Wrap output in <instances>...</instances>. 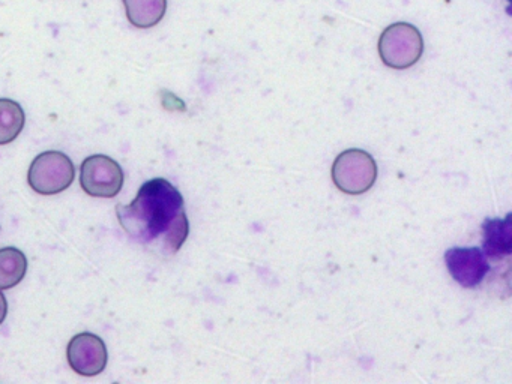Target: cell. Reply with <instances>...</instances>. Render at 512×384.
Masks as SVG:
<instances>
[{"instance_id": "1", "label": "cell", "mask_w": 512, "mask_h": 384, "mask_svg": "<svg viewBox=\"0 0 512 384\" xmlns=\"http://www.w3.org/2000/svg\"><path fill=\"white\" fill-rule=\"evenodd\" d=\"M116 216L128 236L161 257H172L190 234L181 192L163 177L148 180L128 206L119 204Z\"/></svg>"}, {"instance_id": "2", "label": "cell", "mask_w": 512, "mask_h": 384, "mask_svg": "<svg viewBox=\"0 0 512 384\" xmlns=\"http://www.w3.org/2000/svg\"><path fill=\"white\" fill-rule=\"evenodd\" d=\"M379 54L382 62L392 69L412 68L424 53V39L413 24L394 23L383 30L379 38Z\"/></svg>"}, {"instance_id": "3", "label": "cell", "mask_w": 512, "mask_h": 384, "mask_svg": "<svg viewBox=\"0 0 512 384\" xmlns=\"http://www.w3.org/2000/svg\"><path fill=\"white\" fill-rule=\"evenodd\" d=\"M76 179V167L65 153L49 150L32 161L28 183L41 195H56L67 191Z\"/></svg>"}, {"instance_id": "4", "label": "cell", "mask_w": 512, "mask_h": 384, "mask_svg": "<svg viewBox=\"0 0 512 384\" xmlns=\"http://www.w3.org/2000/svg\"><path fill=\"white\" fill-rule=\"evenodd\" d=\"M332 180L341 192L361 195L373 188L377 179V164L370 153L362 149L344 150L332 165Z\"/></svg>"}, {"instance_id": "5", "label": "cell", "mask_w": 512, "mask_h": 384, "mask_svg": "<svg viewBox=\"0 0 512 384\" xmlns=\"http://www.w3.org/2000/svg\"><path fill=\"white\" fill-rule=\"evenodd\" d=\"M124 180L121 165L110 156H88L80 167V185L91 197H116L122 191Z\"/></svg>"}, {"instance_id": "6", "label": "cell", "mask_w": 512, "mask_h": 384, "mask_svg": "<svg viewBox=\"0 0 512 384\" xmlns=\"http://www.w3.org/2000/svg\"><path fill=\"white\" fill-rule=\"evenodd\" d=\"M71 369L83 377H95L106 369L109 351L100 336L83 332L71 339L67 348Z\"/></svg>"}, {"instance_id": "7", "label": "cell", "mask_w": 512, "mask_h": 384, "mask_svg": "<svg viewBox=\"0 0 512 384\" xmlns=\"http://www.w3.org/2000/svg\"><path fill=\"white\" fill-rule=\"evenodd\" d=\"M446 269L449 275L464 288H475L490 272L487 255L476 246H455L445 252Z\"/></svg>"}, {"instance_id": "8", "label": "cell", "mask_w": 512, "mask_h": 384, "mask_svg": "<svg viewBox=\"0 0 512 384\" xmlns=\"http://www.w3.org/2000/svg\"><path fill=\"white\" fill-rule=\"evenodd\" d=\"M482 251L488 258L502 260L512 252V215L503 219L487 218L482 224Z\"/></svg>"}, {"instance_id": "9", "label": "cell", "mask_w": 512, "mask_h": 384, "mask_svg": "<svg viewBox=\"0 0 512 384\" xmlns=\"http://www.w3.org/2000/svg\"><path fill=\"white\" fill-rule=\"evenodd\" d=\"M128 21L139 29L157 26L167 11V0H122Z\"/></svg>"}, {"instance_id": "10", "label": "cell", "mask_w": 512, "mask_h": 384, "mask_svg": "<svg viewBox=\"0 0 512 384\" xmlns=\"http://www.w3.org/2000/svg\"><path fill=\"white\" fill-rule=\"evenodd\" d=\"M28 258L14 246L0 249V290H10L25 279Z\"/></svg>"}, {"instance_id": "11", "label": "cell", "mask_w": 512, "mask_h": 384, "mask_svg": "<svg viewBox=\"0 0 512 384\" xmlns=\"http://www.w3.org/2000/svg\"><path fill=\"white\" fill-rule=\"evenodd\" d=\"M26 114L13 99L0 98V146L13 143L25 128Z\"/></svg>"}, {"instance_id": "12", "label": "cell", "mask_w": 512, "mask_h": 384, "mask_svg": "<svg viewBox=\"0 0 512 384\" xmlns=\"http://www.w3.org/2000/svg\"><path fill=\"white\" fill-rule=\"evenodd\" d=\"M8 314V302L5 294L0 290V324L4 323L5 318H7Z\"/></svg>"}]
</instances>
